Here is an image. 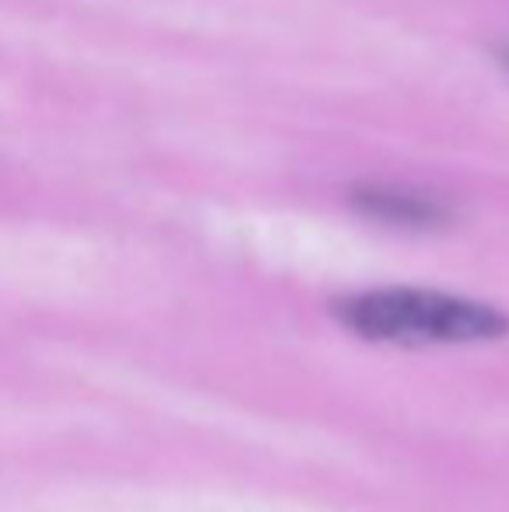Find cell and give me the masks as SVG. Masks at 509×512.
I'll list each match as a JSON object with an SVG mask.
<instances>
[{"instance_id": "6da1fadb", "label": "cell", "mask_w": 509, "mask_h": 512, "mask_svg": "<svg viewBox=\"0 0 509 512\" xmlns=\"http://www.w3.org/2000/svg\"><path fill=\"white\" fill-rule=\"evenodd\" d=\"M349 331L384 345H461L492 342L509 331V317L489 304L436 290H374L335 304Z\"/></svg>"}, {"instance_id": "7a4b0ae2", "label": "cell", "mask_w": 509, "mask_h": 512, "mask_svg": "<svg viewBox=\"0 0 509 512\" xmlns=\"http://www.w3.org/2000/svg\"><path fill=\"white\" fill-rule=\"evenodd\" d=\"M353 206L363 216H370V220L391 223V227H408V230H429L447 220V209L436 203V199L415 196V192L405 189H387V185L356 189Z\"/></svg>"}, {"instance_id": "3957f363", "label": "cell", "mask_w": 509, "mask_h": 512, "mask_svg": "<svg viewBox=\"0 0 509 512\" xmlns=\"http://www.w3.org/2000/svg\"><path fill=\"white\" fill-rule=\"evenodd\" d=\"M506 67H509V53H506Z\"/></svg>"}]
</instances>
